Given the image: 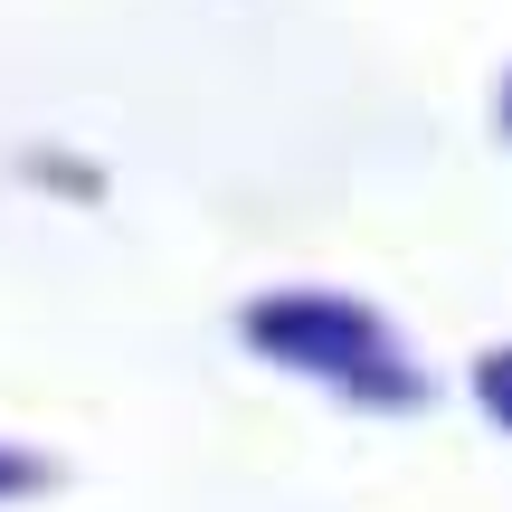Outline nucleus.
<instances>
[{
    "instance_id": "7ed1b4c3",
    "label": "nucleus",
    "mask_w": 512,
    "mask_h": 512,
    "mask_svg": "<svg viewBox=\"0 0 512 512\" xmlns=\"http://www.w3.org/2000/svg\"><path fill=\"white\" fill-rule=\"evenodd\" d=\"M29 484H38V465H29V456H10V446H0V494H29Z\"/></svg>"
},
{
    "instance_id": "20e7f679",
    "label": "nucleus",
    "mask_w": 512,
    "mask_h": 512,
    "mask_svg": "<svg viewBox=\"0 0 512 512\" xmlns=\"http://www.w3.org/2000/svg\"><path fill=\"white\" fill-rule=\"evenodd\" d=\"M503 124H512V86H503Z\"/></svg>"
},
{
    "instance_id": "f03ea898",
    "label": "nucleus",
    "mask_w": 512,
    "mask_h": 512,
    "mask_svg": "<svg viewBox=\"0 0 512 512\" xmlns=\"http://www.w3.org/2000/svg\"><path fill=\"white\" fill-rule=\"evenodd\" d=\"M475 389H484V408H494V418L512 427V351H494V361L475 370Z\"/></svg>"
},
{
    "instance_id": "f257e3e1",
    "label": "nucleus",
    "mask_w": 512,
    "mask_h": 512,
    "mask_svg": "<svg viewBox=\"0 0 512 512\" xmlns=\"http://www.w3.org/2000/svg\"><path fill=\"white\" fill-rule=\"evenodd\" d=\"M247 342L285 370H313V380L351 389V399H380V408H408L418 399V370L408 351L389 342V323L351 294H266L247 313Z\"/></svg>"
}]
</instances>
